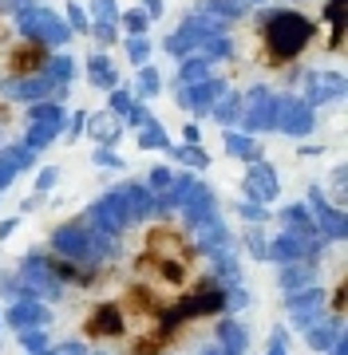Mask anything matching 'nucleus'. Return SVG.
I'll use <instances>...</instances> for the list:
<instances>
[{"label": "nucleus", "mask_w": 348, "mask_h": 355, "mask_svg": "<svg viewBox=\"0 0 348 355\" xmlns=\"http://www.w3.org/2000/svg\"><path fill=\"white\" fill-rule=\"evenodd\" d=\"M238 114H242V99H238V95L214 103V119H218L222 127H226V123H238Z\"/></svg>", "instance_id": "obj_14"}, {"label": "nucleus", "mask_w": 348, "mask_h": 355, "mask_svg": "<svg viewBox=\"0 0 348 355\" xmlns=\"http://www.w3.org/2000/svg\"><path fill=\"white\" fill-rule=\"evenodd\" d=\"M88 76H91L95 87H103V91H115L119 87V71L111 67V60H107L103 51H95V55L88 60Z\"/></svg>", "instance_id": "obj_9"}, {"label": "nucleus", "mask_w": 348, "mask_h": 355, "mask_svg": "<svg viewBox=\"0 0 348 355\" xmlns=\"http://www.w3.org/2000/svg\"><path fill=\"white\" fill-rule=\"evenodd\" d=\"M83 336H91V340H119V336H127L123 304H95L91 316L83 320Z\"/></svg>", "instance_id": "obj_3"}, {"label": "nucleus", "mask_w": 348, "mask_h": 355, "mask_svg": "<svg viewBox=\"0 0 348 355\" xmlns=\"http://www.w3.org/2000/svg\"><path fill=\"white\" fill-rule=\"evenodd\" d=\"M131 103H135L131 99V91H115V95H111V107H115V111H127Z\"/></svg>", "instance_id": "obj_33"}, {"label": "nucleus", "mask_w": 348, "mask_h": 355, "mask_svg": "<svg viewBox=\"0 0 348 355\" xmlns=\"http://www.w3.org/2000/svg\"><path fill=\"white\" fill-rule=\"evenodd\" d=\"M91 12H95V20H99V24H115V20H119L115 0H91Z\"/></svg>", "instance_id": "obj_17"}, {"label": "nucleus", "mask_w": 348, "mask_h": 355, "mask_svg": "<svg viewBox=\"0 0 348 355\" xmlns=\"http://www.w3.org/2000/svg\"><path fill=\"white\" fill-rule=\"evenodd\" d=\"M127 123H131V127H147V123H151V114H147V107H139V103H131V107H127Z\"/></svg>", "instance_id": "obj_26"}, {"label": "nucleus", "mask_w": 348, "mask_h": 355, "mask_svg": "<svg viewBox=\"0 0 348 355\" xmlns=\"http://www.w3.org/2000/svg\"><path fill=\"white\" fill-rule=\"evenodd\" d=\"M226 150L238 154V158H249V162H261V146H254V139H245V135H230Z\"/></svg>", "instance_id": "obj_12"}, {"label": "nucleus", "mask_w": 348, "mask_h": 355, "mask_svg": "<svg viewBox=\"0 0 348 355\" xmlns=\"http://www.w3.org/2000/svg\"><path fill=\"white\" fill-rule=\"evenodd\" d=\"M333 336H340L336 328H309V347H317V352H324V347H333Z\"/></svg>", "instance_id": "obj_18"}, {"label": "nucleus", "mask_w": 348, "mask_h": 355, "mask_svg": "<svg viewBox=\"0 0 348 355\" xmlns=\"http://www.w3.org/2000/svg\"><path fill=\"white\" fill-rule=\"evenodd\" d=\"M48 60H52V48H48V44H40V40H24V44H16V48L8 51V76L36 79V76H44Z\"/></svg>", "instance_id": "obj_2"}, {"label": "nucleus", "mask_w": 348, "mask_h": 355, "mask_svg": "<svg viewBox=\"0 0 348 355\" xmlns=\"http://www.w3.org/2000/svg\"><path fill=\"white\" fill-rule=\"evenodd\" d=\"M83 127L91 130V139H99V146H115L119 142V135H123V127H119V119L115 114H91L88 123H83Z\"/></svg>", "instance_id": "obj_7"}, {"label": "nucleus", "mask_w": 348, "mask_h": 355, "mask_svg": "<svg viewBox=\"0 0 348 355\" xmlns=\"http://www.w3.org/2000/svg\"><path fill=\"white\" fill-rule=\"evenodd\" d=\"M91 32H95V40H99V44H115V24H95Z\"/></svg>", "instance_id": "obj_31"}, {"label": "nucleus", "mask_w": 348, "mask_h": 355, "mask_svg": "<svg viewBox=\"0 0 348 355\" xmlns=\"http://www.w3.org/2000/svg\"><path fill=\"white\" fill-rule=\"evenodd\" d=\"M277 127L289 135H309L313 130V107L301 99H281L277 103Z\"/></svg>", "instance_id": "obj_4"}, {"label": "nucleus", "mask_w": 348, "mask_h": 355, "mask_svg": "<svg viewBox=\"0 0 348 355\" xmlns=\"http://www.w3.org/2000/svg\"><path fill=\"white\" fill-rule=\"evenodd\" d=\"M313 40H317V24L297 8H277V12L258 16V60L270 67H289L293 60L305 55Z\"/></svg>", "instance_id": "obj_1"}, {"label": "nucleus", "mask_w": 348, "mask_h": 355, "mask_svg": "<svg viewBox=\"0 0 348 355\" xmlns=\"http://www.w3.org/2000/svg\"><path fill=\"white\" fill-rule=\"evenodd\" d=\"M174 158H179V162L198 166V170H206V166H210V158H206L202 150H198V146H174Z\"/></svg>", "instance_id": "obj_16"}, {"label": "nucleus", "mask_w": 348, "mask_h": 355, "mask_svg": "<svg viewBox=\"0 0 348 355\" xmlns=\"http://www.w3.org/2000/svg\"><path fill=\"white\" fill-rule=\"evenodd\" d=\"M245 193H249V202H270V198H277V174L265 162H254L249 174H245Z\"/></svg>", "instance_id": "obj_6"}, {"label": "nucleus", "mask_w": 348, "mask_h": 355, "mask_svg": "<svg viewBox=\"0 0 348 355\" xmlns=\"http://www.w3.org/2000/svg\"><path fill=\"white\" fill-rule=\"evenodd\" d=\"M163 12V0H147V16H158Z\"/></svg>", "instance_id": "obj_38"}, {"label": "nucleus", "mask_w": 348, "mask_h": 355, "mask_svg": "<svg viewBox=\"0 0 348 355\" xmlns=\"http://www.w3.org/2000/svg\"><path fill=\"white\" fill-rule=\"evenodd\" d=\"M245 249L258 257V261L270 257V245H265V237H261V229H249V233H245Z\"/></svg>", "instance_id": "obj_20"}, {"label": "nucleus", "mask_w": 348, "mask_h": 355, "mask_svg": "<svg viewBox=\"0 0 348 355\" xmlns=\"http://www.w3.org/2000/svg\"><path fill=\"white\" fill-rule=\"evenodd\" d=\"M139 142H142V146H167V130L158 127L155 119H151V123L139 130Z\"/></svg>", "instance_id": "obj_15"}, {"label": "nucleus", "mask_w": 348, "mask_h": 355, "mask_svg": "<svg viewBox=\"0 0 348 355\" xmlns=\"http://www.w3.org/2000/svg\"><path fill=\"white\" fill-rule=\"evenodd\" d=\"M345 308V284H336V292H333V312H340Z\"/></svg>", "instance_id": "obj_36"}, {"label": "nucleus", "mask_w": 348, "mask_h": 355, "mask_svg": "<svg viewBox=\"0 0 348 355\" xmlns=\"http://www.w3.org/2000/svg\"><path fill=\"white\" fill-rule=\"evenodd\" d=\"M67 20H72L76 32H88V20H83V8H79V4H67Z\"/></svg>", "instance_id": "obj_29"}, {"label": "nucleus", "mask_w": 348, "mask_h": 355, "mask_svg": "<svg viewBox=\"0 0 348 355\" xmlns=\"http://www.w3.org/2000/svg\"><path fill=\"white\" fill-rule=\"evenodd\" d=\"M301 284H313V268H309V265H285L281 288H285V292H297Z\"/></svg>", "instance_id": "obj_10"}, {"label": "nucleus", "mask_w": 348, "mask_h": 355, "mask_svg": "<svg viewBox=\"0 0 348 355\" xmlns=\"http://www.w3.org/2000/svg\"><path fill=\"white\" fill-rule=\"evenodd\" d=\"M48 355H83V347H79V343H67V347H56V352H48Z\"/></svg>", "instance_id": "obj_35"}, {"label": "nucleus", "mask_w": 348, "mask_h": 355, "mask_svg": "<svg viewBox=\"0 0 348 355\" xmlns=\"http://www.w3.org/2000/svg\"><path fill=\"white\" fill-rule=\"evenodd\" d=\"M123 24H127V32H131V36H142V32H147V24H151V16L142 12V8H135V12H127V16H123Z\"/></svg>", "instance_id": "obj_22"}, {"label": "nucleus", "mask_w": 348, "mask_h": 355, "mask_svg": "<svg viewBox=\"0 0 348 355\" xmlns=\"http://www.w3.org/2000/svg\"><path fill=\"white\" fill-rule=\"evenodd\" d=\"M20 340H24L28 352H48V336H44V331H36V328H28Z\"/></svg>", "instance_id": "obj_24"}, {"label": "nucleus", "mask_w": 348, "mask_h": 355, "mask_svg": "<svg viewBox=\"0 0 348 355\" xmlns=\"http://www.w3.org/2000/svg\"><path fill=\"white\" fill-rule=\"evenodd\" d=\"M95 166H123V162H119V154H111L107 146H99V150H95Z\"/></svg>", "instance_id": "obj_32"}, {"label": "nucleus", "mask_w": 348, "mask_h": 355, "mask_svg": "<svg viewBox=\"0 0 348 355\" xmlns=\"http://www.w3.org/2000/svg\"><path fill=\"white\" fill-rule=\"evenodd\" d=\"M305 253H309L305 237H301V233H289V229H285V237H277V241L270 245V257L273 261H285V265H289V261H301Z\"/></svg>", "instance_id": "obj_8"}, {"label": "nucleus", "mask_w": 348, "mask_h": 355, "mask_svg": "<svg viewBox=\"0 0 348 355\" xmlns=\"http://www.w3.org/2000/svg\"><path fill=\"white\" fill-rule=\"evenodd\" d=\"M8 320H13L16 328H32V324H40V320H44V312H40L36 304H20V308H13V312H8Z\"/></svg>", "instance_id": "obj_13"}, {"label": "nucleus", "mask_w": 348, "mask_h": 355, "mask_svg": "<svg viewBox=\"0 0 348 355\" xmlns=\"http://www.w3.org/2000/svg\"><path fill=\"white\" fill-rule=\"evenodd\" d=\"M139 91H142V95H155V91H158V71H155V67H142V71H139Z\"/></svg>", "instance_id": "obj_25"}, {"label": "nucleus", "mask_w": 348, "mask_h": 355, "mask_svg": "<svg viewBox=\"0 0 348 355\" xmlns=\"http://www.w3.org/2000/svg\"><path fill=\"white\" fill-rule=\"evenodd\" d=\"M56 182H60V170H56V166H44V170H40V178H36V193H48Z\"/></svg>", "instance_id": "obj_23"}, {"label": "nucleus", "mask_w": 348, "mask_h": 355, "mask_svg": "<svg viewBox=\"0 0 348 355\" xmlns=\"http://www.w3.org/2000/svg\"><path fill=\"white\" fill-rule=\"evenodd\" d=\"M242 217H245V221H265V209H261V202H245L242 205Z\"/></svg>", "instance_id": "obj_30"}, {"label": "nucleus", "mask_w": 348, "mask_h": 355, "mask_svg": "<svg viewBox=\"0 0 348 355\" xmlns=\"http://www.w3.org/2000/svg\"><path fill=\"white\" fill-rule=\"evenodd\" d=\"M340 8H345V0H329V8H324V16H329V24H333V36L340 32Z\"/></svg>", "instance_id": "obj_28"}, {"label": "nucleus", "mask_w": 348, "mask_h": 355, "mask_svg": "<svg viewBox=\"0 0 348 355\" xmlns=\"http://www.w3.org/2000/svg\"><path fill=\"white\" fill-rule=\"evenodd\" d=\"M277 127V99H270V91H254L249 107H245V130H270Z\"/></svg>", "instance_id": "obj_5"}, {"label": "nucleus", "mask_w": 348, "mask_h": 355, "mask_svg": "<svg viewBox=\"0 0 348 355\" xmlns=\"http://www.w3.org/2000/svg\"><path fill=\"white\" fill-rule=\"evenodd\" d=\"M270 355H285V331H273V347Z\"/></svg>", "instance_id": "obj_34"}, {"label": "nucleus", "mask_w": 348, "mask_h": 355, "mask_svg": "<svg viewBox=\"0 0 348 355\" xmlns=\"http://www.w3.org/2000/svg\"><path fill=\"white\" fill-rule=\"evenodd\" d=\"M206 79V60H186L182 64V83H202Z\"/></svg>", "instance_id": "obj_21"}, {"label": "nucleus", "mask_w": 348, "mask_h": 355, "mask_svg": "<svg viewBox=\"0 0 348 355\" xmlns=\"http://www.w3.org/2000/svg\"><path fill=\"white\" fill-rule=\"evenodd\" d=\"M218 340H222V352H230V355H238L245 347V331L238 328V324H230V320H226V324H222L218 328Z\"/></svg>", "instance_id": "obj_11"}, {"label": "nucleus", "mask_w": 348, "mask_h": 355, "mask_svg": "<svg viewBox=\"0 0 348 355\" xmlns=\"http://www.w3.org/2000/svg\"><path fill=\"white\" fill-rule=\"evenodd\" d=\"M16 233V221H4V225H0V241H4V237H13Z\"/></svg>", "instance_id": "obj_37"}, {"label": "nucleus", "mask_w": 348, "mask_h": 355, "mask_svg": "<svg viewBox=\"0 0 348 355\" xmlns=\"http://www.w3.org/2000/svg\"><path fill=\"white\" fill-rule=\"evenodd\" d=\"M127 55H131V64H147V55H151V44H147V40L142 36H131L127 40Z\"/></svg>", "instance_id": "obj_19"}, {"label": "nucleus", "mask_w": 348, "mask_h": 355, "mask_svg": "<svg viewBox=\"0 0 348 355\" xmlns=\"http://www.w3.org/2000/svg\"><path fill=\"white\" fill-rule=\"evenodd\" d=\"M170 182H174V174H170L167 166H158V170H151V186H155V190H170Z\"/></svg>", "instance_id": "obj_27"}]
</instances>
